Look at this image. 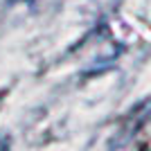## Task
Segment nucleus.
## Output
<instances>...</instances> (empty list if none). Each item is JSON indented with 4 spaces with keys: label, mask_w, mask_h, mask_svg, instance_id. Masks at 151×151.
I'll return each instance as SVG.
<instances>
[]
</instances>
